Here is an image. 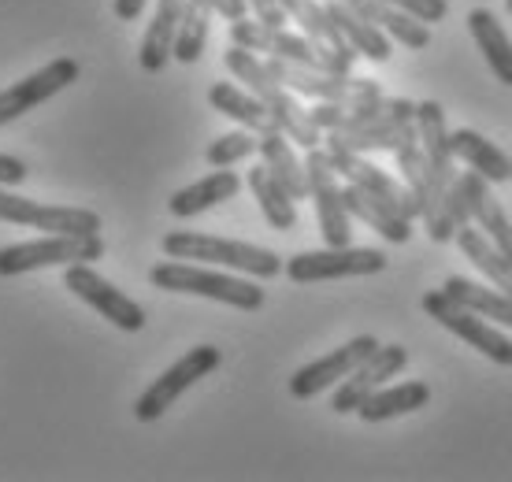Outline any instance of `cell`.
I'll use <instances>...</instances> for the list:
<instances>
[{"label":"cell","instance_id":"cell-38","mask_svg":"<svg viewBox=\"0 0 512 482\" xmlns=\"http://www.w3.org/2000/svg\"><path fill=\"white\" fill-rule=\"evenodd\" d=\"M386 4L409 12L412 19H420V23H442L449 15V0H386Z\"/></svg>","mask_w":512,"mask_h":482},{"label":"cell","instance_id":"cell-24","mask_svg":"<svg viewBox=\"0 0 512 482\" xmlns=\"http://www.w3.org/2000/svg\"><path fill=\"white\" fill-rule=\"evenodd\" d=\"M323 8H327L331 23L342 30V38L349 41V49L357 52V56H368V60H375V64H386V60H390V52H394L390 38H386L375 23H368L364 15L353 12L346 0H327Z\"/></svg>","mask_w":512,"mask_h":482},{"label":"cell","instance_id":"cell-20","mask_svg":"<svg viewBox=\"0 0 512 482\" xmlns=\"http://www.w3.org/2000/svg\"><path fill=\"white\" fill-rule=\"evenodd\" d=\"M342 197H346V208L349 216L360 219L364 227H372L375 234H383L386 241H394V245H405L412 238V219H405L401 212H394L383 197H375V193L360 190L357 182H346L342 186Z\"/></svg>","mask_w":512,"mask_h":482},{"label":"cell","instance_id":"cell-3","mask_svg":"<svg viewBox=\"0 0 512 482\" xmlns=\"http://www.w3.org/2000/svg\"><path fill=\"white\" fill-rule=\"evenodd\" d=\"M149 282L156 290L193 293V297H208V301L242 308V312L264 308V286L260 282L238 279V275H227V271H212V267L193 264V260H171L167 256L164 264H156L149 271Z\"/></svg>","mask_w":512,"mask_h":482},{"label":"cell","instance_id":"cell-31","mask_svg":"<svg viewBox=\"0 0 512 482\" xmlns=\"http://www.w3.org/2000/svg\"><path fill=\"white\" fill-rule=\"evenodd\" d=\"M453 241H457V249H461V253L468 256V260H472V264L479 267L501 293H509L512 297V264L501 256V249L483 234V230L475 227V223H468V227L457 230V238Z\"/></svg>","mask_w":512,"mask_h":482},{"label":"cell","instance_id":"cell-30","mask_svg":"<svg viewBox=\"0 0 512 482\" xmlns=\"http://www.w3.org/2000/svg\"><path fill=\"white\" fill-rule=\"evenodd\" d=\"M442 290H446L457 305L472 308L475 316L494 319L498 327H512V297L509 293H501L498 286L490 290V286H479V282H472V279L449 275V279L442 282Z\"/></svg>","mask_w":512,"mask_h":482},{"label":"cell","instance_id":"cell-16","mask_svg":"<svg viewBox=\"0 0 512 482\" xmlns=\"http://www.w3.org/2000/svg\"><path fill=\"white\" fill-rule=\"evenodd\" d=\"M78 75H82L78 60L60 56V60L45 64L41 71H34V75H26L23 82L0 89V127L19 119V115H26L30 108L45 104L49 97H56V93H64L71 82H78Z\"/></svg>","mask_w":512,"mask_h":482},{"label":"cell","instance_id":"cell-41","mask_svg":"<svg viewBox=\"0 0 512 482\" xmlns=\"http://www.w3.org/2000/svg\"><path fill=\"white\" fill-rule=\"evenodd\" d=\"M112 8H116V19H119V23H134V19H138V15L145 12V0H116Z\"/></svg>","mask_w":512,"mask_h":482},{"label":"cell","instance_id":"cell-32","mask_svg":"<svg viewBox=\"0 0 512 482\" xmlns=\"http://www.w3.org/2000/svg\"><path fill=\"white\" fill-rule=\"evenodd\" d=\"M249 190H253L256 204H260V212H264V219H268L275 230H294L297 227V201L290 197V193L282 190V182H275V175H271L268 167L260 164L249 171Z\"/></svg>","mask_w":512,"mask_h":482},{"label":"cell","instance_id":"cell-39","mask_svg":"<svg viewBox=\"0 0 512 482\" xmlns=\"http://www.w3.org/2000/svg\"><path fill=\"white\" fill-rule=\"evenodd\" d=\"M26 175H30V171H26L23 160H15V156L0 153V186H23Z\"/></svg>","mask_w":512,"mask_h":482},{"label":"cell","instance_id":"cell-27","mask_svg":"<svg viewBox=\"0 0 512 482\" xmlns=\"http://www.w3.org/2000/svg\"><path fill=\"white\" fill-rule=\"evenodd\" d=\"M468 30H472L475 45L483 52L487 67L494 71V78L512 86V38L505 34V26L498 23V15L487 12V8H475L468 15Z\"/></svg>","mask_w":512,"mask_h":482},{"label":"cell","instance_id":"cell-42","mask_svg":"<svg viewBox=\"0 0 512 482\" xmlns=\"http://www.w3.org/2000/svg\"><path fill=\"white\" fill-rule=\"evenodd\" d=\"M505 8H509V15H512V0H505Z\"/></svg>","mask_w":512,"mask_h":482},{"label":"cell","instance_id":"cell-2","mask_svg":"<svg viewBox=\"0 0 512 482\" xmlns=\"http://www.w3.org/2000/svg\"><path fill=\"white\" fill-rule=\"evenodd\" d=\"M160 249H164V256H171V260L231 267V271H242V275H253V279H275V275H282L279 253L260 249V245H249V241L201 234V230H171V234H164Z\"/></svg>","mask_w":512,"mask_h":482},{"label":"cell","instance_id":"cell-28","mask_svg":"<svg viewBox=\"0 0 512 482\" xmlns=\"http://www.w3.org/2000/svg\"><path fill=\"white\" fill-rule=\"evenodd\" d=\"M431 401V386L427 382H401V386H379L364 405L357 408V416L364 423H386L394 416H409L420 412Z\"/></svg>","mask_w":512,"mask_h":482},{"label":"cell","instance_id":"cell-8","mask_svg":"<svg viewBox=\"0 0 512 482\" xmlns=\"http://www.w3.org/2000/svg\"><path fill=\"white\" fill-rule=\"evenodd\" d=\"M219 360H223V353H219L216 345H193L190 353L179 356V360H175L160 379L149 382V390L134 401V416H138L141 423L160 419L167 408L175 405V401L190 390L193 382H201L205 375H212V371L219 368Z\"/></svg>","mask_w":512,"mask_h":482},{"label":"cell","instance_id":"cell-12","mask_svg":"<svg viewBox=\"0 0 512 482\" xmlns=\"http://www.w3.org/2000/svg\"><path fill=\"white\" fill-rule=\"evenodd\" d=\"M282 271L290 275V282H331V279H357V275H379L386 271V256L379 249H320V253H297L294 260H286Z\"/></svg>","mask_w":512,"mask_h":482},{"label":"cell","instance_id":"cell-7","mask_svg":"<svg viewBox=\"0 0 512 482\" xmlns=\"http://www.w3.org/2000/svg\"><path fill=\"white\" fill-rule=\"evenodd\" d=\"M416 130H420L423 145V197H420V216L427 219L442 201V193L453 186V149H449V127L446 112L438 101L416 104Z\"/></svg>","mask_w":512,"mask_h":482},{"label":"cell","instance_id":"cell-37","mask_svg":"<svg viewBox=\"0 0 512 482\" xmlns=\"http://www.w3.org/2000/svg\"><path fill=\"white\" fill-rule=\"evenodd\" d=\"M260 149V138H256L253 130H234V134H223V138H216L212 145L205 149V160L212 167H231L238 164V160H249V156Z\"/></svg>","mask_w":512,"mask_h":482},{"label":"cell","instance_id":"cell-25","mask_svg":"<svg viewBox=\"0 0 512 482\" xmlns=\"http://www.w3.org/2000/svg\"><path fill=\"white\" fill-rule=\"evenodd\" d=\"M449 149H453V156L461 164H468L472 171L487 178L490 186L494 182H512V160L501 153L494 141L483 138L479 130H453L449 134Z\"/></svg>","mask_w":512,"mask_h":482},{"label":"cell","instance_id":"cell-11","mask_svg":"<svg viewBox=\"0 0 512 482\" xmlns=\"http://www.w3.org/2000/svg\"><path fill=\"white\" fill-rule=\"evenodd\" d=\"M64 286L75 293L82 305H90L93 312H101L112 327L127 330V334H138L145 327V308L127 297L123 290H116L108 279H101L90 264H67L64 271Z\"/></svg>","mask_w":512,"mask_h":482},{"label":"cell","instance_id":"cell-9","mask_svg":"<svg viewBox=\"0 0 512 482\" xmlns=\"http://www.w3.org/2000/svg\"><path fill=\"white\" fill-rule=\"evenodd\" d=\"M271 75L279 78L286 89H294L301 97L331 104H353V101H379L383 86L375 78H353V75H331V71H312V67L290 64L279 56H268Z\"/></svg>","mask_w":512,"mask_h":482},{"label":"cell","instance_id":"cell-17","mask_svg":"<svg viewBox=\"0 0 512 482\" xmlns=\"http://www.w3.org/2000/svg\"><path fill=\"white\" fill-rule=\"evenodd\" d=\"M375 349H379V338H372V334H360V338L346 342L342 349H334V353L320 356V360H312V364H305V368H297L294 379H290V394H294L297 401H308V397L331 390V386H338V382L346 379L357 364H364Z\"/></svg>","mask_w":512,"mask_h":482},{"label":"cell","instance_id":"cell-40","mask_svg":"<svg viewBox=\"0 0 512 482\" xmlns=\"http://www.w3.org/2000/svg\"><path fill=\"white\" fill-rule=\"evenodd\" d=\"M208 4H212V12L223 15L227 23L245 19V12H249V0H208Z\"/></svg>","mask_w":512,"mask_h":482},{"label":"cell","instance_id":"cell-36","mask_svg":"<svg viewBox=\"0 0 512 482\" xmlns=\"http://www.w3.org/2000/svg\"><path fill=\"white\" fill-rule=\"evenodd\" d=\"M394 156H397V171H401V182L412 190L416 204L423 197V145H420V130H416V112L401 123L397 130V145H394Z\"/></svg>","mask_w":512,"mask_h":482},{"label":"cell","instance_id":"cell-10","mask_svg":"<svg viewBox=\"0 0 512 482\" xmlns=\"http://www.w3.org/2000/svg\"><path fill=\"white\" fill-rule=\"evenodd\" d=\"M305 175H308V197L316 201V216H320V234L327 245L342 249L353 238V216L346 208L342 186H338V171H334L327 149H308L305 156Z\"/></svg>","mask_w":512,"mask_h":482},{"label":"cell","instance_id":"cell-22","mask_svg":"<svg viewBox=\"0 0 512 482\" xmlns=\"http://www.w3.org/2000/svg\"><path fill=\"white\" fill-rule=\"evenodd\" d=\"M238 190H242V178L234 175V171H212V175L190 182L186 190L171 193L167 208H171L175 219H193L201 216V212H208V208H216V204L234 201Z\"/></svg>","mask_w":512,"mask_h":482},{"label":"cell","instance_id":"cell-15","mask_svg":"<svg viewBox=\"0 0 512 482\" xmlns=\"http://www.w3.org/2000/svg\"><path fill=\"white\" fill-rule=\"evenodd\" d=\"M405 364H409V349H405V345H379L364 364H357L346 379L338 382V390H334V397H331V408L338 416L357 412L379 386H386L394 375H401Z\"/></svg>","mask_w":512,"mask_h":482},{"label":"cell","instance_id":"cell-19","mask_svg":"<svg viewBox=\"0 0 512 482\" xmlns=\"http://www.w3.org/2000/svg\"><path fill=\"white\" fill-rule=\"evenodd\" d=\"M461 186L464 193H468V208H472V223L483 234H487L494 245L501 249V256L512 264V219L505 216V208H501V201L490 193V182L479 171H464L461 175Z\"/></svg>","mask_w":512,"mask_h":482},{"label":"cell","instance_id":"cell-21","mask_svg":"<svg viewBox=\"0 0 512 482\" xmlns=\"http://www.w3.org/2000/svg\"><path fill=\"white\" fill-rule=\"evenodd\" d=\"M182 12H186V0H160V4H156L153 23L145 26V38H141V52H138L141 71L160 75L167 67L171 49H175V34H179Z\"/></svg>","mask_w":512,"mask_h":482},{"label":"cell","instance_id":"cell-18","mask_svg":"<svg viewBox=\"0 0 512 482\" xmlns=\"http://www.w3.org/2000/svg\"><path fill=\"white\" fill-rule=\"evenodd\" d=\"M397 104H401V97H379V101H353V104L316 101V108H308V115H312V123L323 134H357V130H375L394 123Z\"/></svg>","mask_w":512,"mask_h":482},{"label":"cell","instance_id":"cell-6","mask_svg":"<svg viewBox=\"0 0 512 482\" xmlns=\"http://www.w3.org/2000/svg\"><path fill=\"white\" fill-rule=\"evenodd\" d=\"M423 312L435 319L438 327H446L449 334H457L461 342H468L472 349L501 364V368H512V338L501 327H494L490 319L475 316L472 308L457 305L446 290H431L423 293Z\"/></svg>","mask_w":512,"mask_h":482},{"label":"cell","instance_id":"cell-13","mask_svg":"<svg viewBox=\"0 0 512 482\" xmlns=\"http://www.w3.org/2000/svg\"><path fill=\"white\" fill-rule=\"evenodd\" d=\"M0 223L34 227L45 234H101V216L90 208H60V204H38L0 190Z\"/></svg>","mask_w":512,"mask_h":482},{"label":"cell","instance_id":"cell-23","mask_svg":"<svg viewBox=\"0 0 512 482\" xmlns=\"http://www.w3.org/2000/svg\"><path fill=\"white\" fill-rule=\"evenodd\" d=\"M346 4L357 15H364L368 23L379 26V30H383L390 41L405 45V49L420 52V49H427V45H431V30H427V23L412 19L409 12H401V8L386 4V0H346Z\"/></svg>","mask_w":512,"mask_h":482},{"label":"cell","instance_id":"cell-35","mask_svg":"<svg viewBox=\"0 0 512 482\" xmlns=\"http://www.w3.org/2000/svg\"><path fill=\"white\" fill-rule=\"evenodd\" d=\"M472 223V208H468V193H464L461 178H453V186L442 193V201L435 204V212L427 216V234L431 241L446 245L457 238V230Z\"/></svg>","mask_w":512,"mask_h":482},{"label":"cell","instance_id":"cell-1","mask_svg":"<svg viewBox=\"0 0 512 482\" xmlns=\"http://www.w3.org/2000/svg\"><path fill=\"white\" fill-rule=\"evenodd\" d=\"M223 64H227V71H231L238 82H245V89L253 93L256 101L268 108L271 119H275V127L294 141V145H301L305 153L320 145L323 130L312 123V115H308L305 104L294 97V89H286L279 78L271 75L268 60H260L256 52L242 49V45H231V49L223 52Z\"/></svg>","mask_w":512,"mask_h":482},{"label":"cell","instance_id":"cell-34","mask_svg":"<svg viewBox=\"0 0 512 482\" xmlns=\"http://www.w3.org/2000/svg\"><path fill=\"white\" fill-rule=\"evenodd\" d=\"M208 23H212V4L208 0H186V12H182L179 34H175V49L171 60L179 64H197L208 41Z\"/></svg>","mask_w":512,"mask_h":482},{"label":"cell","instance_id":"cell-26","mask_svg":"<svg viewBox=\"0 0 512 482\" xmlns=\"http://www.w3.org/2000/svg\"><path fill=\"white\" fill-rule=\"evenodd\" d=\"M256 138H260V149H256V153L264 156V167L275 175V182H282V190L290 193L294 201H305L308 197V175H305V164L294 156L290 138H286L279 127L264 130V134H256Z\"/></svg>","mask_w":512,"mask_h":482},{"label":"cell","instance_id":"cell-4","mask_svg":"<svg viewBox=\"0 0 512 482\" xmlns=\"http://www.w3.org/2000/svg\"><path fill=\"white\" fill-rule=\"evenodd\" d=\"M231 45H242L249 52H268V56L312 67V71H331V75H353V64H357L327 45H316L308 34H290L286 26H268L260 19H234Z\"/></svg>","mask_w":512,"mask_h":482},{"label":"cell","instance_id":"cell-29","mask_svg":"<svg viewBox=\"0 0 512 482\" xmlns=\"http://www.w3.org/2000/svg\"><path fill=\"white\" fill-rule=\"evenodd\" d=\"M208 104H212L219 115H227L234 123H242L245 130H253V134H264V130L275 127V119H271L268 108L256 101L249 89L234 86V82H216V86L208 89Z\"/></svg>","mask_w":512,"mask_h":482},{"label":"cell","instance_id":"cell-33","mask_svg":"<svg viewBox=\"0 0 512 482\" xmlns=\"http://www.w3.org/2000/svg\"><path fill=\"white\" fill-rule=\"evenodd\" d=\"M282 8H286V15H290L294 23H301V30H305L316 45H327V49L342 52L349 60H357V52L349 49V41L342 38V30L331 23V15H327V8H323L320 0H282Z\"/></svg>","mask_w":512,"mask_h":482},{"label":"cell","instance_id":"cell-14","mask_svg":"<svg viewBox=\"0 0 512 482\" xmlns=\"http://www.w3.org/2000/svg\"><path fill=\"white\" fill-rule=\"evenodd\" d=\"M323 149H327V156H331L334 171L346 178V182H357L360 190L383 197V201L390 204L394 212H401L405 219H420V204H416L412 190L401 182V178H394L390 171L372 164V160H364V153H349V149H342V145H327V141H323Z\"/></svg>","mask_w":512,"mask_h":482},{"label":"cell","instance_id":"cell-5","mask_svg":"<svg viewBox=\"0 0 512 482\" xmlns=\"http://www.w3.org/2000/svg\"><path fill=\"white\" fill-rule=\"evenodd\" d=\"M104 256L101 234H45L38 241H19L0 249V279H15L38 267L93 264Z\"/></svg>","mask_w":512,"mask_h":482}]
</instances>
